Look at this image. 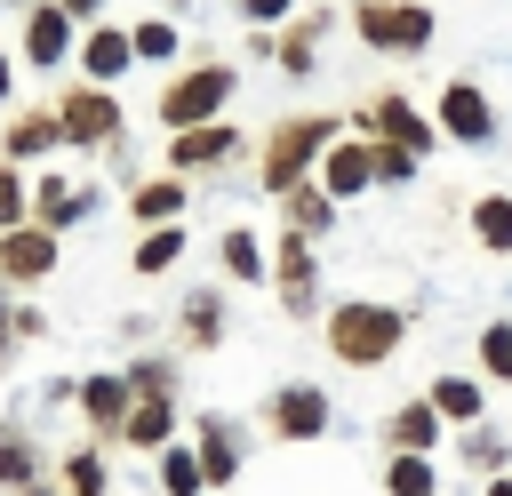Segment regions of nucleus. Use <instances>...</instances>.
Instances as JSON below:
<instances>
[{"mask_svg":"<svg viewBox=\"0 0 512 496\" xmlns=\"http://www.w3.org/2000/svg\"><path fill=\"white\" fill-rule=\"evenodd\" d=\"M400 312L392 304H376V296H352V304H336L328 312V352L344 360V368H384L392 352H400Z\"/></svg>","mask_w":512,"mask_h":496,"instance_id":"obj_1","label":"nucleus"},{"mask_svg":"<svg viewBox=\"0 0 512 496\" xmlns=\"http://www.w3.org/2000/svg\"><path fill=\"white\" fill-rule=\"evenodd\" d=\"M328 144H336V120H328V112H304V120L272 128V144H264V192L288 200V192L304 184V168L328 160Z\"/></svg>","mask_w":512,"mask_h":496,"instance_id":"obj_2","label":"nucleus"},{"mask_svg":"<svg viewBox=\"0 0 512 496\" xmlns=\"http://www.w3.org/2000/svg\"><path fill=\"white\" fill-rule=\"evenodd\" d=\"M352 24H360L368 48H392V56H416L432 40V8H416V0H360Z\"/></svg>","mask_w":512,"mask_h":496,"instance_id":"obj_3","label":"nucleus"},{"mask_svg":"<svg viewBox=\"0 0 512 496\" xmlns=\"http://www.w3.org/2000/svg\"><path fill=\"white\" fill-rule=\"evenodd\" d=\"M224 96H232V64H200V72L168 80V96H160V120H168L176 136H184V128H208Z\"/></svg>","mask_w":512,"mask_h":496,"instance_id":"obj_4","label":"nucleus"},{"mask_svg":"<svg viewBox=\"0 0 512 496\" xmlns=\"http://www.w3.org/2000/svg\"><path fill=\"white\" fill-rule=\"evenodd\" d=\"M328 416H336V408H328V392H320V384H280V392L264 400V424H272L280 440H320V432H328Z\"/></svg>","mask_w":512,"mask_h":496,"instance_id":"obj_5","label":"nucleus"},{"mask_svg":"<svg viewBox=\"0 0 512 496\" xmlns=\"http://www.w3.org/2000/svg\"><path fill=\"white\" fill-rule=\"evenodd\" d=\"M56 120H64V144H112V136H120V104H112L104 88H72V96L56 104Z\"/></svg>","mask_w":512,"mask_h":496,"instance_id":"obj_6","label":"nucleus"},{"mask_svg":"<svg viewBox=\"0 0 512 496\" xmlns=\"http://www.w3.org/2000/svg\"><path fill=\"white\" fill-rule=\"evenodd\" d=\"M56 248H64V240H56L48 224H16V232H0V272H8V280H48V272H56Z\"/></svg>","mask_w":512,"mask_h":496,"instance_id":"obj_7","label":"nucleus"},{"mask_svg":"<svg viewBox=\"0 0 512 496\" xmlns=\"http://www.w3.org/2000/svg\"><path fill=\"white\" fill-rule=\"evenodd\" d=\"M272 280H280V304H288V312L304 320V312H312V288H320V280H312V240H304V232H280Z\"/></svg>","mask_w":512,"mask_h":496,"instance_id":"obj_8","label":"nucleus"},{"mask_svg":"<svg viewBox=\"0 0 512 496\" xmlns=\"http://www.w3.org/2000/svg\"><path fill=\"white\" fill-rule=\"evenodd\" d=\"M128 392H136L128 376H88V384H80V408H88L96 440H128V408H136Z\"/></svg>","mask_w":512,"mask_h":496,"instance_id":"obj_9","label":"nucleus"},{"mask_svg":"<svg viewBox=\"0 0 512 496\" xmlns=\"http://www.w3.org/2000/svg\"><path fill=\"white\" fill-rule=\"evenodd\" d=\"M440 128L464 136V144H488V128H496V120H488V96H480L472 80H448V88H440Z\"/></svg>","mask_w":512,"mask_h":496,"instance_id":"obj_10","label":"nucleus"},{"mask_svg":"<svg viewBox=\"0 0 512 496\" xmlns=\"http://www.w3.org/2000/svg\"><path fill=\"white\" fill-rule=\"evenodd\" d=\"M360 128H376L384 144H408V152H432V128L408 112V96H376L368 112H360Z\"/></svg>","mask_w":512,"mask_h":496,"instance_id":"obj_11","label":"nucleus"},{"mask_svg":"<svg viewBox=\"0 0 512 496\" xmlns=\"http://www.w3.org/2000/svg\"><path fill=\"white\" fill-rule=\"evenodd\" d=\"M440 408L432 400H408V408H392V424H384V440H392V456H432V440H440Z\"/></svg>","mask_w":512,"mask_h":496,"instance_id":"obj_12","label":"nucleus"},{"mask_svg":"<svg viewBox=\"0 0 512 496\" xmlns=\"http://www.w3.org/2000/svg\"><path fill=\"white\" fill-rule=\"evenodd\" d=\"M192 440H200L208 488H224V480L240 472V424H232V416H200V424H192Z\"/></svg>","mask_w":512,"mask_h":496,"instance_id":"obj_13","label":"nucleus"},{"mask_svg":"<svg viewBox=\"0 0 512 496\" xmlns=\"http://www.w3.org/2000/svg\"><path fill=\"white\" fill-rule=\"evenodd\" d=\"M64 48H72V16H64L56 0H40L32 24H24V56H32V64H64Z\"/></svg>","mask_w":512,"mask_h":496,"instance_id":"obj_14","label":"nucleus"},{"mask_svg":"<svg viewBox=\"0 0 512 496\" xmlns=\"http://www.w3.org/2000/svg\"><path fill=\"white\" fill-rule=\"evenodd\" d=\"M232 152H240V136H232V128H184V136L168 144V168H184V176H192V168H216V160H232Z\"/></svg>","mask_w":512,"mask_h":496,"instance_id":"obj_15","label":"nucleus"},{"mask_svg":"<svg viewBox=\"0 0 512 496\" xmlns=\"http://www.w3.org/2000/svg\"><path fill=\"white\" fill-rule=\"evenodd\" d=\"M320 184H328L336 200H344V192H360V184H376V144H328Z\"/></svg>","mask_w":512,"mask_h":496,"instance_id":"obj_16","label":"nucleus"},{"mask_svg":"<svg viewBox=\"0 0 512 496\" xmlns=\"http://www.w3.org/2000/svg\"><path fill=\"white\" fill-rule=\"evenodd\" d=\"M168 432H176V400H168V392H136V408H128V448H176Z\"/></svg>","mask_w":512,"mask_h":496,"instance_id":"obj_17","label":"nucleus"},{"mask_svg":"<svg viewBox=\"0 0 512 496\" xmlns=\"http://www.w3.org/2000/svg\"><path fill=\"white\" fill-rule=\"evenodd\" d=\"M128 56H136V32H88L80 40V64H88V80L104 88V80H120L128 72Z\"/></svg>","mask_w":512,"mask_h":496,"instance_id":"obj_18","label":"nucleus"},{"mask_svg":"<svg viewBox=\"0 0 512 496\" xmlns=\"http://www.w3.org/2000/svg\"><path fill=\"white\" fill-rule=\"evenodd\" d=\"M288 232H304V240L336 232V192H328V184H296V192H288Z\"/></svg>","mask_w":512,"mask_h":496,"instance_id":"obj_19","label":"nucleus"},{"mask_svg":"<svg viewBox=\"0 0 512 496\" xmlns=\"http://www.w3.org/2000/svg\"><path fill=\"white\" fill-rule=\"evenodd\" d=\"M200 488H208L200 448H160V496H200Z\"/></svg>","mask_w":512,"mask_h":496,"instance_id":"obj_20","label":"nucleus"},{"mask_svg":"<svg viewBox=\"0 0 512 496\" xmlns=\"http://www.w3.org/2000/svg\"><path fill=\"white\" fill-rule=\"evenodd\" d=\"M424 400H432L448 424H480V384H472V376H440Z\"/></svg>","mask_w":512,"mask_h":496,"instance_id":"obj_21","label":"nucleus"},{"mask_svg":"<svg viewBox=\"0 0 512 496\" xmlns=\"http://www.w3.org/2000/svg\"><path fill=\"white\" fill-rule=\"evenodd\" d=\"M0 488H40V456H32V440L24 432H0Z\"/></svg>","mask_w":512,"mask_h":496,"instance_id":"obj_22","label":"nucleus"},{"mask_svg":"<svg viewBox=\"0 0 512 496\" xmlns=\"http://www.w3.org/2000/svg\"><path fill=\"white\" fill-rule=\"evenodd\" d=\"M56 136H64V120H56V112H32V120H16V128H8V160H32V152H48Z\"/></svg>","mask_w":512,"mask_h":496,"instance_id":"obj_23","label":"nucleus"},{"mask_svg":"<svg viewBox=\"0 0 512 496\" xmlns=\"http://www.w3.org/2000/svg\"><path fill=\"white\" fill-rule=\"evenodd\" d=\"M472 232H480V248H496V256H504V248H512V200H504V192H488V200L472 208Z\"/></svg>","mask_w":512,"mask_h":496,"instance_id":"obj_24","label":"nucleus"},{"mask_svg":"<svg viewBox=\"0 0 512 496\" xmlns=\"http://www.w3.org/2000/svg\"><path fill=\"white\" fill-rule=\"evenodd\" d=\"M32 208H40V224H48V232H64V224H72V216H80V192H72V184H64V176H48V184H40V192H32Z\"/></svg>","mask_w":512,"mask_h":496,"instance_id":"obj_25","label":"nucleus"},{"mask_svg":"<svg viewBox=\"0 0 512 496\" xmlns=\"http://www.w3.org/2000/svg\"><path fill=\"white\" fill-rule=\"evenodd\" d=\"M144 224H176V208H184V184L168 176V184H136V200H128Z\"/></svg>","mask_w":512,"mask_h":496,"instance_id":"obj_26","label":"nucleus"},{"mask_svg":"<svg viewBox=\"0 0 512 496\" xmlns=\"http://www.w3.org/2000/svg\"><path fill=\"white\" fill-rule=\"evenodd\" d=\"M176 256H184V232H176V224H152V232L136 240V272H168Z\"/></svg>","mask_w":512,"mask_h":496,"instance_id":"obj_27","label":"nucleus"},{"mask_svg":"<svg viewBox=\"0 0 512 496\" xmlns=\"http://www.w3.org/2000/svg\"><path fill=\"white\" fill-rule=\"evenodd\" d=\"M384 496H432V456H392L384 464Z\"/></svg>","mask_w":512,"mask_h":496,"instance_id":"obj_28","label":"nucleus"},{"mask_svg":"<svg viewBox=\"0 0 512 496\" xmlns=\"http://www.w3.org/2000/svg\"><path fill=\"white\" fill-rule=\"evenodd\" d=\"M224 272H232V280H264V248H256V232H224Z\"/></svg>","mask_w":512,"mask_h":496,"instance_id":"obj_29","label":"nucleus"},{"mask_svg":"<svg viewBox=\"0 0 512 496\" xmlns=\"http://www.w3.org/2000/svg\"><path fill=\"white\" fill-rule=\"evenodd\" d=\"M64 488H72V496H104V456H96V448H72V456H64Z\"/></svg>","mask_w":512,"mask_h":496,"instance_id":"obj_30","label":"nucleus"},{"mask_svg":"<svg viewBox=\"0 0 512 496\" xmlns=\"http://www.w3.org/2000/svg\"><path fill=\"white\" fill-rule=\"evenodd\" d=\"M480 368L512 384V320H488V328H480Z\"/></svg>","mask_w":512,"mask_h":496,"instance_id":"obj_31","label":"nucleus"},{"mask_svg":"<svg viewBox=\"0 0 512 496\" xmlns=\"http://www.w3.org/2000/svg\"><path fill=\"white\" fill-rule=\"evenodd\" d=\"M184 336H192V344H216V336H224V304H216V296L184 304Z\"/></svg>","mask_w":512,"mask_h":496,"instance_id":"obj_32","label":"nucleus"},{"mask_svg":"<svg viewBox=\"0 0 512 496\" xmlns=\"http://www.w3.org/2000/svg\"><path fill=\"white\" fill-rule=\"evenodd\" d=\"M408 176H416V152H408V144H384V136H376V184H408Z\"/></svg>","mask_w":512,"mask_h":496,"instance_id":"obj_33","label":"nucleus"},{"mask_svg":"<svg viewBox=\"0 0 512 496\" xmlns=\"http://www.w3.org/2000/svg\"><path fill=\"white\" fill-rule=\"evenodd\" d=\"M24 224V176H16V160H0V232H16Z\"/></svg>","mask_w":512,"mask_h":496,"instance_id":"obj_34","label":"nucleus"},{"mask_svg":"<svg viewBox=\"0 0 512 496\" xmlns=\"http://www.w3.org/2000/svg\"><path fill=\"white\" fill-rule=\"evenodd\" d=\"M136 56H152V64H160V56H176V24H168V16L136 24Z\"/></svg>","mask_w":512,"mask_h":496,"instance_id":"obj_35","label":"nucleus"},{"mask_svg":"<svg viewBox=\"0 0 512 496\" xmlns=\"http://www.w3.org/2000/svg\"><path fill=\"white\" fill-rule=\"evenodd\" d=\"M464 456H472V464H496V456H504V440H496V432H472V440H464Z\"/></svg>","mask_w":512,"mask_h":496,"instance_id":"obj_36","label":"nucleus"},{"mask_svg":"<svg viewBox=\"0 0 512 496\" xmlns=\"http://www.w3.org/2000/svg\"><path fill=\"white\" fill-rule=\"evenodd\" d=\"M56 8H64V16H72V24H80V16H96V8H104V0H56Z\"/></svg>","mask_w":512,"mask_h":496,"instance_id":"obj_37","label":"nucleus"},{"mask_svg":"<svg viewBox=\"0 0 512 496\" xmlns=\"http://www.w3.org/2000/svg\"><path fill=\"white\" fill-rule=\"evenodd\" d=\"M8 88H16V64H8V56H0V104H8Z\"/></svg>","mask_w":512,"mask_h":496,"instance_id":"obj_38","label":"nucleus"},{"mask_svg":"<svg viewBox=\"0 0 512 496\" xmlns=\"http://www.w3.org/2000/svg\"><path fill=\"white\" fill-rule=\"evenodd\" d=\"M8 328H16V320H8V304H0V352H8Z\"/></svg>","mask_w":512,"mask_h":496,"instance_id":"obj_39","label":"nucleus"},{"mask_svg":"<svg viewBox=\"0 0 512 496\" xmlns=\"http://www.w3.org/2000/svg\"><path fill=\"white\" fill-rule=\"evenodd\" d=\"M488 496H512V472H504V480H496V488H488Z\"/></svg>","mask_w":512,"mask_h":496,"instance_id":"obj_40","label":"nucleus"},{"mask_svg":"<svg viewBox=\"0 0 512 496\" xmlns=\"http://www.w3.org/2000/svg\"><path fill=\"white\" fill-rule=\"evenodd\" d=\"M24 496H56V488H24Z\"/></svg>","mask_w":512,"mask_h":496,"instance_id":"obj_41","label":"nucleus"}]
</instances>
